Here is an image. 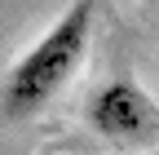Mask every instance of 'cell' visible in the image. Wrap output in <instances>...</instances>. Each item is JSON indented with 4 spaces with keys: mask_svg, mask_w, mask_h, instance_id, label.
<instances>
[{
    "mask_svg": "<svg viewBox=\"0 0 159 155\" xmlns=\"http://www.w3.org/2000/svg\"><path fill=\"white\" fill-rule=\"evenodd\" d=\"M89 124L106 142L146 151L159 138V106L137 80H106L89 98Z\"/></svg>",
    "mask_w": 159,
    "mask_h": 155,
    "instance_id": "cell-2",
    "label": "cell"
},
{
    "mask_svg": "<svg viewBox=\"0 0 159 155\" xmlns=\"http://www.w3.org/2000/svg\"><path fill=\"white\" fill-rule=\"evenodd\" d=\"M93 18H97V0H71L66 13L44 35L22 58H13V67L0 80V120L9 124L31 120L75 80L93 45Z\"/></svg>",
    "mask_w": 159,
    "mask_h": 155,
    "instance_id": "cell-1",
    "label": "cell"
}]
</instances>
